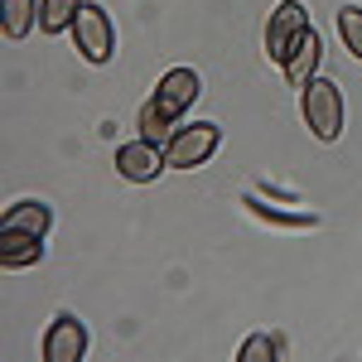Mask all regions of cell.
I'll return each mask as SVG.
<instances>
[{"label": "cell", "instance_id": "1", "mask_svg": "<svg viewBox=\"0 0 362 362\" xmlns=\"http://www.w3.org/2000/svg\"><path fill=\"white\" fill-rule=\"evenodd\" d=\"M194 102H198V73L194 68H169L165 78H160V87L150 92V102L140 107V136L165 145L179 131V121H184V112Z\"/></svg>", "mask_w": 362, "mask_h": 362}, {"label": "cell", "instance_id": "2", "mask_svg": "<svg viewBox=\"0 0 362 362\" xmlns=\"http://www.w3.org/2000/svg\"><path fill=\"white\" fill-rule=\"evenodd\" d=\"M300 112H305V126L324 145H334L343 136V87L329 83V78H314V83L300 87Z\"/></svg>", "mask_w": 362, "mask_h": 362}, {"label": "cell", "instance_id": "3", "mask_svg": "<svg viewBox=\"0 0 362 362\" xmlns=\"http://www.w3.org/2000/svg\"><path fill=\"white\" fill-rule=\"evenodd\" d=\"M223 145V131L213 121H194V126H179L165 140V169H198L203 160H213Z\"/></svg>", "mask_w": 362, "mask_h": 362}, {"label": "cell", "instance_id": "4", "mask_svg": "<svg viewBox=\"0 0 362 362\" xmlns=\"http://www.w3.org/2000/svg\"><path fill=\"white\" fill-rule=\"evenodd\" d=\"M73 44H78V54H83L92 68H107V63H112L116 34H112V20H107L102 5H83V10H78V20H73Z\"/></svg>", "mask_w": 362, "mask_h": 362}, {"label": "cell", "instance_id": "5", "mask_svg": "<svg viewBox=\"0 0 362 362\" xmlns=\"http://www.w3.org/2000/svg\"><path fill=\"white\" fill-rule=\"evenodd\" d=\"M39 353H44V362H83L87 358V324L78 314H58L54 324L44 329Z\"/></svg>", "mask_w": 362, "mask_h": 362}, {"label": "cell", "instance_id": "6", "mask_svg": "<svg viewBox=\"0 0 362 362\" xmlns=\"http://www.w3.org/2000/svg\"><path fill=\"white\" fill-rule=\"evenodd\" d=\"M309 29V10L300 5V0H280L276 15H271V25H266V54L276 58V63H285L290 58V49H295V39Z\"/></svg>", "mask_w": 362, "mask_h": 362}, {"label": "cell", "instance_id": "7", "mask_svg": "<svg viewBox=\"0 0 362 362\" xmlns=\"http://www.w3.org/2000/svg\"><path fill=\"white\" fill-rule=\"evenodd\" d=\"M116 169H121V179H131V184H150L160 169H165V145H155V140H126L121 150H116Z\"/></svg>", "mask_w": 362, "mask_h": 362}, {"label": "cell", "instance_id": "8", "mask_svg": "<svg viewBox=\"0 0 362 362\" xmlns=\"http://www.w3.org/2000/svg\"><path fill=\"white\" fill-rule=\"evenodd\" d=\"M319 58H324V39H319L314 29H305V34L295 39L290 58L280 63V68H285V78H290V87H305V83H314V68H319Z\"/></svg>", "mask_w": 362, "mask_h": 362}, {"label": "cell", "instance_id": "9", "mask_svg": "<svg viewBox=\"0 0 362 362\" xmlns=\"http://www.w3.org/2000/svg\"><path fill=\"white\" fill-rule=\"evenodd\" d=\"M44 256V237H34V232H15V227H0V266H10V271H25Z\"/></svg>", "mask_w": 362, "mask_h": 362}, {"label": "cell", "instance_id": "10", "mask_svg": "<svg viewBox=\"0 0 362 362\" xmlns=\"http://www.w3.org/2000/svg\"><path fill=\"white\" fill-rule=\"evenodd\" d=\"M49 223H54L49 203H34V198H25V203H10V208L0 213V227H15V232H34V237H44V232H49Z\"/></svg>", "mask_w": 362, "mask_h": 362}, {"label": "cell", "instance_id": "11", "mask_svg": "<svg viewBox=\"0 0 362 362\" xmlns=\"http://www.w3.org/2000/svg\"><path fill=\"white\" fill-rule=\"evenodd\" d=\"M78 10H83V0H44L39 5V29L44 34H63V29H73Z\"/></svg>", "mask_w": 362, "mask_h": 362}, {"label": "cell", "instance_id": "12", "mask_svg": "<svg viewBox=\"0 0 362 362\" xmlns=\"http://www.w3.org/2000/svg\"><path fill=\"white\" fill-rule=\"evenodd\" d=\"M29 25H39V0H5V34L25 39Z\"/></svg>", "mask_w": 362, "mask_h": 362}, {"label": "cell", "instance_id": "13", "mask_svg": "<svg viewBox=\"0 0 362 362\" xmlns=\"http://www.w3.org/2000/svg\"><path fill=\"white\" fill-rule=\"evenodd\" d=\"M338 39H343L348 54L362 63V5H343V10H338Z\"/></svg>", "mask_w": 362, "mask_h": 362}, {"label": "cell", "instance_id": "14", "mask_svg": "<svg viewBox=\"0 0 362 362\" xmlns=\"http://www.w3.org/2000/svg\"><path fill=\"white\" fill-rule=\"evenodd\" d=\"M280 353H285V343H280L276 334H251L242 348H237V358L242 362H276Z\"/></svg>", "mask_w": 362, "mask_h": 362}, {"label": "cell", "instance_id": "15", "mask_svg": "<svg viewBox=\"0 0 362 362\" xmlns=\"http://www.w3.org/2000/svg\"><path fill=\"white\" fill-rule=\"evenodd\" d=\"M251 213L256 218H271V223H285V227H314V213H280V208H271V203H256V198H247Z\"/></svg>", "mask_w": 362, "mask_h": 362}]
</instances>
